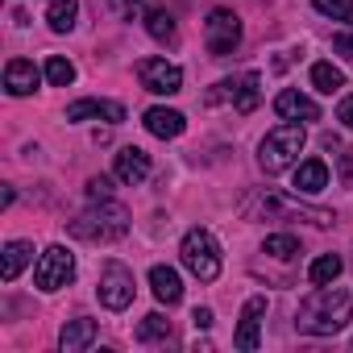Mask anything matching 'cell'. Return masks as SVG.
Instances as JSON below:
<instances>
[{
	"label": "cell",
	"instance_id": "cell-1",
	"mask_svg": "<svg viewBox=\"0 0 353 353\" xmlns=\"http://www.w3.org/2000/svg\"><path fill=\"white\" fill-rule=\"evenodd\" d=\"M349 320H353V295L332 287V283L316 287L295 312V328L307 332V336H336Z\"/></svg>",
	"mask_w": 353,
	"mask_h": 353
},
{
	"label": "cell",
	"instance_id": "cell-2",
	"mask_svg": "<svg viewBox=\"0 0 353 353\" xmlns=\"http://www.w3.org/2000/svg\"><path fill=\"white\" fill-rule=\"evenodd\" d=\"M71 237L79 241H92V245H104V241H121L129 233V208L117 204V200H92L88 212H79L71 225H67Z\"/></svg>",
	"mask_w": 353,
	"mask_h": 353
},
{
	"label": "cell",
	"instance_id": "cell-3",
	"mask_svg": "<svg viewBox=\"0 0 353 353\" xmlns=\"http://www.w3.org/2000/svg\"><path fill=\"white\" fill-rule=\"evenodd\" d=\"M303 141H307V133H303L299 121H287V125L270 129V133L262 137V145H258V166H262L266 174H283L287 166L299 162Z\"/></svg>",
	"mask_w": 353,
	"mask_h": 353
},
{
	"label": "cell",
	"instance_id": "cell-4",
	"mask_svg": "<svg viewBox=\"0 0 353 353\" xmlns=\"http://www.w3.org/2000/svg\"><path fill=\"white\" fill-rule=\"evenodd\" d=\"M179 258L200 283H216V274H221V245H216V237L208 229H188V237L179 245Z\"/></svg>",
	"mask_w": 353,
	"mask_h": 353
},
{
	"label": "cell",
	"instance_id": "cell-5",
	"mask_svg": "<svg viewBox=\"0 0 353 353\" xmlns=\"http://www.w3.org/2000/svg\"><path fill=\"white\" fill-rule=\"evenodd\" d=\"M250 221L262 212V216H283V221H312V225H320V229H328L332 225V212H324V208H303V204H295V200H283V196H254V200H245V208H241Z\"/></svg>",
	"mask_w": 353,
	"mask_h": 353
},
{
	"label": "cell",
	"instance_id": "cell-6",
	"mask_svg": "<svg viewBox=\"0 0 353 353\" xmlns=\"http://www.w3.org/2000/svg\"><path fill=\"white\" fill-rule=\"evenodd\" d=\"M71 279H75V258H71V250H67V245L42 250V258H38V266H34V287H38V291H59V287H67Z\"/></svg>",
	"mask_w": 353,
	"mask_h": 353
},
{
	"label": "cell",
	"instance_id": "cell-7",
	"mask_svg": "<svg viewBox=\"0 0 353 353\" xmlns=\"http://www.w3.org/2000/svg\"><path fill=\"white\" fill-rule=\"evenodd\" d=\"M204 42H208V50H212L216 59L233 54V50L241 46V17H237L233 9H212L208 21H204Z\"/></svg>",
	"mask_w": 353,
	"mask_h": 353
},
{
	"label": "cell",
	"instance_id": "cell-8",
	"mask_svg": "<svg viewBox=\"0 0 353 353\" xmlns=\"http://www.w3.org/2000/svg\"><path fill=\"white\" fill-rule=\"evenodd\" d=\"M221 100H233L237 112H254L262 104V75L245 71L241 79H221L216 92H208V104H221Z\"/></svg>",
	"mask_w": 353,
	"mask_h": 353
},
{
	"label": "cell",
	"instance_id": "cell-9",
	"mask_svg": "<svg viewBox=\"0 0 353 353\" xmlns=\"http://www.w3.org/2000/svg\"><path fill=\"white\" fill-rule=\"evenodd\" d=\"M96 295H100V303H104L108 312H125V307L133 303V270L121 266V262H104Z\"/></svg>",
	"mask_w": 353,
	"mask_h": 353
},
{
	"label": "cell",
	"instance_id": "cell-10",
	"mask_svg": "<svg viewBox=\"0 0 353 353\" xmlns=\"http://www.w3.org/2000/svg\"><path fill=\"white\" fill-rule=\"evenodd\" d=\"M137 79H141V88L154 92V96H174V92H183V71L174 67V63H166V59H141V63H137Z\"/></svg>",
	"mask_w": 353,
	"mask_h": 353
},
{
	"label": "cell",
	"instance_id": "cell-11",
	"mask_svg": "<svg viewBox=\"0 0 353 353\" xmlns=\"http://www.w3.org/2000/svg\"><path fill=\"white\" fill-rule=\"evenodd\" d=\"M112 174H117L121 183H129V188L145 183V179H150V154H145L141 145H125V150L112 158Z\"/></svg>",
	"mask_w": 353,
	"mask_h": 353
},
{
	"label": "cell",
	"instance_id": "cell-12",
	"mask_svg": "<svg viewBox=\"0 0 353 353\" xmlns=\"http://www.w3.org/2000/svg\"><path fill=\"white\" fill-rule=\"evenodd\" d=\"M262 316H266V295L245 299L241 324H237V336H233V345H237L241 353H254V349H258V324H262Z\"/></svg>",
	"mask_w": 353,
	"mask_h": 353
},
{
	"label": "cell",
	"instance_id": "cell-13",
	"mask_svg": "<svg viewBox=\"0 0 353 353\" xmlns=\"http://www.w3.org/2000/svg\"><path fill=\"white\" fill-rule=\"evenodd\" d=\"M274 112L283 117V121H320V108L303 96V92H295V88H283L279 96H274Z\"/></svg>",
	"mask_w": 353,
	"mask_h": 353
},
{
	"label": "cell",
	"instance_id": "cell-14",
	"mask_svg": "<svg viewBox=\"0 0 353 353\" xmlns=\"http://www.w3.org/2000/svg\"><path fill=\"white\" fill-rule=\"evenodd\" d=\"M88 117L121 125L125 121V104H117V100H75V104H67V121H88Z\"/></svg>",
	"mask_w": 353,
	"mask_h": 353
},
{
	"label": "cell",
	"instance_id": "cell-15",
	"mask_svg": "<svg viewBox=\"0 0 353 353\" xmlns=\"http://www.w3.org/2000/svg\"><path fill=\"white\" fill-rule=\"evenodd\" d=\"M150 291H154L158 303L174 307V303L183 299V279H179V270H174V266H154V270H150Z\"/></svg>",
	"mask_w": 353,
	"mask_h": 353
},
{
	"label": "cell",
	"instance_id": "cell-16",
	"mask_svg": "<svg viewBox=\"0 0 353 353\" xmlns=\"http://www.w3.org/2000/svg\"><path fill=\"white\" fill-rule=\"evenodd\" d=\"M92 341H96V320H88V316L67 320L63 332H59V349L63 353H83V349H92Z\"/></svg>",
	"mask_w": 353,
	"mask_h": 353
},
{
	"label": "cell",
	"instance_id": "cell-17",
	"mask_svg": "<svg viewBox=\"0 0 353 353\" xmlns=\"http://www.w3.org/2000/svg\"><path fill=\"white\" fill-rule=\"evenodd\" d=\"M141 121H145V129H150L154 137H162V141H170V137H179V133L188 129L183 112H174V108H162V104H158V108H150V112H145Z\"/></svg>",
	"mask_w": 353,
	"mask_h": 353
},
{
	"label": "cell",
	"instance_id": "cell-18",
	"mask_svg": "<svg viewBox=\"0 0 353 353\" xmlns=\"http://www.w3.org/2000/svg\"><path fill=\"white\" fill-rule=\"evenodd\" d=\"M38 79H42V71H38L30 59H13V63L5 67V88H9V96H30V92L38 88Z\"/></svg>",
	"mask_w": 353,
	"mask_h": 353
},
{
	"label": "cell",
	"instance_id": "cell-19",
	"mask_svg": "<svg viewBox=\"0 0 353 353\" xmlns=\"http://www.w3.org/2000/svg\"><path fill=\"white\" fill-rule=\"evenodd\" d=\"M324 188H328V166H324L320 158H307V162L295 166V192H299V196H316V192H324Z\"/></svg>",
	"mask_w": 353,
	"mask_h": 353
},
{
	"label": "cell",
	"instance_id": "cell-20",
	"mask_svg": "<svg viewBox=\"0 0 353 353\" xmlns=\"http://www.w3.org/2000/svg\"><path fill=\"white\" fill-rule=\"evenodd\" d=\"M30 258H34V245H30V241H9V245H5V258H0V279L13 283V279L26 270Z\"/></svg>",
	"mask_w": 353,
	"mask_h": 353
},
{
	"label": "cell",
	"instance_id": "cell-21",
	"mask_svg": "<svg viewBox=\"0 0 353 353\" xmlns=\"http://www.w3.org/2000/svg\"><path fill=\"white\" fill-rule=\"evenodd\" d=\"M341 270H345V262H341L336 254H320V258L307 266V279H312V287H328V283L341 279Z\"/></svg>",
	"mask_w": 353,
	"mask_h": 353
},
{
	"label": "cell",
	"instance_id": "cell-22",
	"mask_svg": "<svg viewBox=\"0 0 353 353\" xmlns=\"http://www.w3.org/2000/svg\"><path fill=\"white\" fill-rule=\"evenodd\" d=\"M75 17H79V5H75V0H50L46 21H50L54 34H71V30H75Z\"/></svg>",
	"mask_w": 353,
	"mask_h": 353
},
{
	"label": "cell",
	"instance_id": "cell-23",
	"mask_svg": "<svg viewBox=\"0 0 353 353\" xmlns=\"http://www.w3.org/2000/svg\"><path fill=\"white\" fill-rule=\"evenodd\" d=\"M170 320L162 316V312H150V316H141V324H137V341L141 345H150V341H170Z\"/></svg>",
	"mask_w": 353,
	"mask_h": 353
},
{
	"label": "cell",
	"instance_id": "cell-24",
	"mask_svg": "<svg viewBox=\"0 0 353 353\" xmlns=\"http://www.w3.org/2000/svg\"><path fill=\"white\" fill-rule=\"evenodd\" d=\"M312 88H316V92H324V96H332V92H341V88H345V75H341L332 63H316V67H312Z\"/></svg>",
	"mask_w": 353,
	"mask_h": 353
},
{
	"label": "cell",
	"instance_id": "cell-25",
	"mask_svg": "<svg viewBox=\"0 0 353 353\" xmlns=\"http://www.w3.org/2000/svg\"><path fill=\"white\" fill-rule=\"evenodd\" d=\"M145 30H150L154 42H174V17L166 9H150L145 13Z\"/></svg>",
	"mask_w": 353,
	"mask_h": 353
},
{
	"label": "cell",
	"instance_id": "cell-26",
	"mask_svg": "<svg viewBox=\"0 0 353 353\" xmlns=\"http://www.w3.org/2000/svg\"><path fill=\"white\" fill-rule=\"evenodd\" d=\"M46 83H50V88H71V83H75V67H71L67 59H59V54L46 59Z\"/></svg>",
	"mask_w": 353,
	"mask_h": 353
},
{
	"label": "cell",
	"instance_id": "cell-27",
	"mask_svg": "<svg viewBox=\"0 0 353 353\" xmlns=\"http://www.w3.org/2000/svg\"><path fill=\"white\" fill-rule=\"evenodd\" d=\"M312 5H316V13H324V17L353 26V0H312Z\"/></svg>",
	"mask_w": 353,
	"mask_h": 353
},
{
	"label": "cell",
	"instance_id": "cell-28",
	"mask_svg": "<svg viewBox=\"0 0 353 353\" xmlns=\"http://www.w3.org/2000/svg\"><path fill=\"white\" fill-rule=\"evenodd\" d=\"M262 250H266L270 258H283V262H287V258H295V254H299V241H295L291 233H274V237H266V245H262Z\"/></svg>",
	"mask_w": 353,
	"mask_h": 353
},
{
	"label": "cell",
	"instance_id": "cell-29",
	"mask_svg": "<svg viewBox=\"0 0 353 353\" xmlns=\"http://www.w3.org/2000/svg\"><path fill=\"white\" fill-rule=\"evenodd\" d=\"M108 196H112V179H108V174L88 179V200H108Z\"/></svg>",
	"mask_w": 353,
	"mask_h": 353
},
{
	"label": "cell",
	"instance_id": "cell-30",
	"mask_svg": "<svg viewBox=\"0 0 353 353\" xmlns=\"http://www.w3.org/2000/svg\"><path fill=\"white\" fill-rule=\"evenodd\" d=\"M108 5H112V13H117V17H125V21H133V13L141 9V0H108Z\"/></svg>",
	"mask_w": 353,
	"mask_h": 353
},
{
	"label": "cell",
	"instance_id": "cell-31",
	"mask_svg": "<svg viewBox=\"0 0 353 353\" xmlns=\"http://www.w3.org/2000/svg\"><path fill=\"white\" fill-rule=\"evenodd\" d=\"M341 183H353V150H341Z\"/></svg>",
	"mask_w": 353,
	"mask_h": 353
},
{
	"label": "cell",
	"instance_id": "cell-32",
	"mask_svg": "<svg viewBox=\"0 0 353 353\" xmlns=\"http://www.w3.org/2000/svg\"><path fill=\"white\" fill-rule=\"evenodd\" d=\"M332 46H336V54L353 59V34H336V38H332Z\"/></svg>",
	"mask_w": 353,
	"mask_h": 353
},
{
	"label": "cell",
	"instance_id": "cell-33",
	"mask_svg": "<svg viewBox=\"0 0 353 353\" xmlns=\"http://www.w3.org/2000/svg\"><path fill=\"white\" fill-rule=\"evenodd\" d=\"M336 121H345V125L353 129V92H349V96L341 100V108H336Z\"/></svg>",
	"mask_w": 353,
	"mask_h": 353
},
{
	"label": "cell",
	"instance_id": "cell-34",
	"mask_svg": "<svg viewBox=\"0 0 353 353\" xmlns=\"http://www.w3.org/2000/svg\"><path fill=\"white\" fill-rule=\"evenodd\" d=\"M192 320H196V328H212V312H208V307H196Z\"/></svg>",
	"mask_w": 353,
	"mask_h": 353
}]
</instances>
